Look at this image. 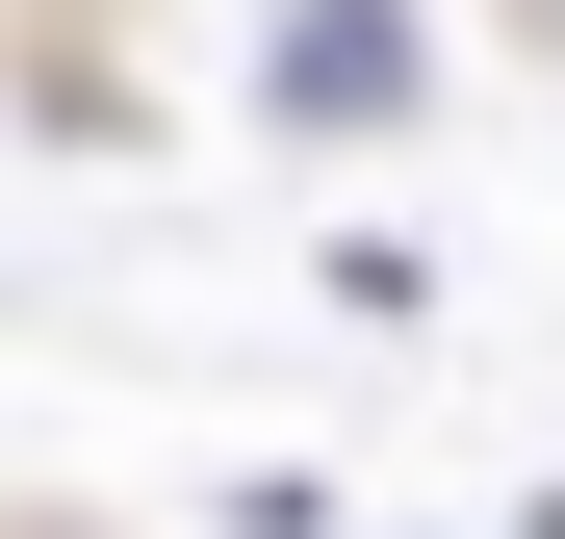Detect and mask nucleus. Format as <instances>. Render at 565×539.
<instances>
[{"label": "nucleus", "mask_w": 565, "mask_h": 539, "mask_svg": "<svg viewBox=\"0 0 565 539\" xmlns=\"http://www.w3.org/2000/svg\"><path fill=\"white\" fill-rule=\"evenodd\" d=\"M514 26H540V52H565V0H514Z\"/></svg>", "instance_id": "2"}, {"label": "nucleus", "mask_w": 565, "mask_h": 539, "mask_svg": "<svg viewBox=\"0 0 565 539\" xmlns=\"http://www.w3.org/2000/svg\"><path fill=\"white\" fill-rule=\"evenodd\" d=\"M0 539H77V514H0Z\"/></svg>", "instance_id": "3"}, {"label": "nucleus", "mask_w": 565, "mask_h": 539, "mask_svg": "<svg viewBox=\"0 0 565 539\" xmlns=\"http://www.w3.org/2000/svg\"><path fill=\"white\" fill-rule=\"evenodd\" d=\"M257 104L282 129H412L437 104V26H412V0H282V26H257Z\"/></svg>", "instance_id": "1"}]
</instances>
